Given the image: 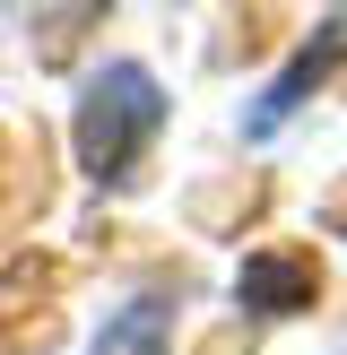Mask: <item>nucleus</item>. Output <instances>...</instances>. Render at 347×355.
Instances as JSON below:
<instances>
[{"mask_svg":"<svg viewBox=\"0 0 347 355\" xmlns=\"http://www.w3.org/2000/svg\"><path fill=\"white\" fill-rule=\"evenodd\" d=\"M156 121H165V87H156L139 61L96 69V87H87V104H78V156H87V173L130 182V165L156 139Z\"/></svg>","mask_w":347,"mask_h":355,"instance_id":"nucleus-1","label":"nucleus"},{"mask_svg":"<svg viewBox=\"0 0 347 355\" xmlns=\"http://www.w3.org/2000/svg\"><path fill=\"white\" fill-rule=\"evenodd\" d=\"M174 321H183V286H139L130 304L96 329V347H87V355H165Z\"/></svg>","mask_w":347,"mask_h":355,"instance_id":"nucleus-2","label":"nucleus"},{"mask_svg":"<svg viewBox=\"0 0 347 355\" xmlns=\"http://www.w3.org/2000/svg\"><path fill=\"white\" fill-rule=\"evenodd\" d=\"M312 260L304 252H260V260H243V277H235V295L252 312H295V304H312Z\"/></svg>","mask_w":347,"mask_h":355,"instance_id":"nucleus-3","label":"nucleus"}]
</instances>
